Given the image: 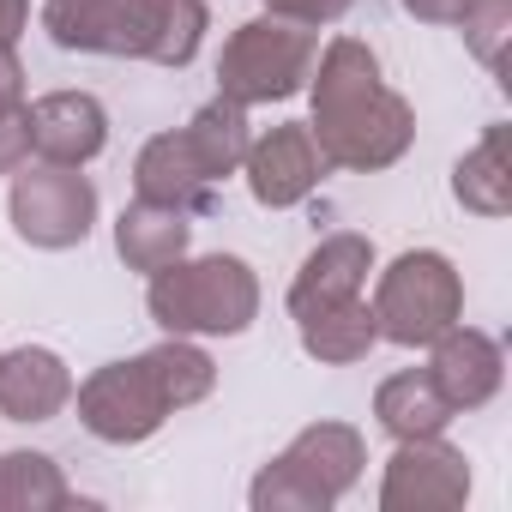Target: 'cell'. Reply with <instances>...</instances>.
<instances>
[{
    "instance_id": "obj_1",
    "label": "cell",
    "mask_w": 512,
    "mask_h": 512,
    "mask_svg": "<svg viewBox=\"0 0 512 512\" xmlns=\"http://www.w3.org/2000/svg\"><path fill=\"white\" fill-rule=\"evenodd\" d=\"M308 97H314L308 133H314L326 169L380 175L416 145V109H410V97H398L380 79V55L362 37H332L314 55Z\"/></svg>"
},
{
    "instance_id": "obj_2",
    "label": "cell",
    "mask_w": 512,
    "mask_h": 512,
    "mask_svg": "<svg viewBox=\"0 0 512 512\" xmlns=\"http://www.w3.org/2000/svg\"><path fill=\"white\" fill-rule=\"evenodd\" d=\"M253 145V127H247V109L229 103V97H211L187 127L175 133H157L139 145L133 157V199H157V205H175V211H211L217 187L229 175H241V157Z\"/></svg>"
},
{
    "instance_id": "obj_3",
    "label": "cell",
    "mask_w": 512,
    "mask_h": 512,
    "mask_svg": "<svg viewBox=\"0 0 512 512\" xmlns=\"http://www.w3.org/2000/svg\"><path fill=\"white\" fill-rule=\"evenodd\" d=\"M145 308L169 338H241L260 320V278L241 253H181L175 266L151 272Z\"/></svg>"
},
{
    "instance_id": "obj_4",
    "label": "cell",
    "mask_w": 512,
    "mask_h": 512,
    "mask_svg": "<svg viewBox=\"0 0 512 512\" xmlns=\"http://www.w3.org/2000/svg\"><path fill=\"white\" fill-rule=\"evenodd\" d=\"M368 470V446L350 422H308L247 482L253 512H332Z\"/></svg>"
},
{
    "instance_id": "obj_5",
    "label": "cell",
    "mask_w": 512,
    "mask_h": 512,
    "mask_svg": "<svg viewBox=\"0 0 512 512\" xmlns=\"http://www.w3.org/2000/svg\"><path fill=\"white\" fill-rule=\"evenodd\" d=\"M320 55V31L290 25V19H247L229 31L223 55H217V97L241 103V109H260V103H284L296 91H308Z\"/></svg>"
},
{
    "instance_id": "obj_6",
    "label": "cell",
    "mask_w": 512,
    "mask_h": 512,
    "mask_svg": "<svg viewBox=\"0 0 512 512\" xmlns=\"http://www.w3.org/2000/svg\"><path fill=\"white\" fill-rule=\"evenodd\" d=\"M374 326H380V344H398V350H428L446 326L464 320V278L446 253L434 247H410L380 272L374 284Z\"/></svg>"
},
{
    "instance_id": "obj_7",
    "label": "cell",
    "mask_w": 512,
    "mask_h": 512,
    "mask_svg": "<svg viewBox=\"0 0 512 512\" xmlns=\"http://www.w3.org/2000/svg\"><path fill=\"white\" fill-rule=\"evenodd\" d=\"M7 217L13 235L25 247L43 253H67L97 229V187L91 175L67 169V163H19L13 169V193H7Z\"/></svg>"
},
{
    "instance_id": "obj_8",
    "label": "cell",
    "mask_w": 512,
    "mask_h": 512,
    "mask_svg": "<svg viewBox=\"0 0 512 512\" xmlns=\"http://www.w3.org/2000/svg\"><path fill=\"white\" fill-rule=\"evenodd\" d=\"M169 19V0H49L43 31L67 55H115L151 61Z\"/></svg>"
},
{
    "instance_id": "obj_9",
    "label": "cell",
    "mask_w": 512,
    "mask_h": 512,
    "mask_svg": "<svg viewBox=\"0 0 512 512\" xmlns=\"http://www.w3.org/2000/svg\"><path fill=\"white\" fill-rule=\"evenodd\" d=\"M73 404H79V428L91 440H103V446H139L175 416L163 386H157V374L145 368V356L103 362L91 380L73 386Z\"/></svg>"
},
{
    "instance_id": "obj_10",
    "label": "cell",
    "mask_w": 512,
    "mask_h": 512,
    "mask_svg": "<svg viewBox=\"0 0 512 512\" xmlns=\"http://www.w3.org/2000/svg\"><path fill=\"white\" fill-rule=\"evenodd\" d=\"M470 500V458L446 434L398 440L380 476V512H458Z\"/></svg>"
},
{
    "instance_id": "obj_11",
    "label": "cell",
    "mask_w": 512,
    "mask_h": 512,
    "mask_svg": "<svg viewBox=\"0 0 512 512\" xmlns=\"http://www.w3.org/2000/svg\"><path fill=\"white\" fill-rule=\"evenodd\" d=\"M241 175H247V193L253 205L266 211H296L302 199H314V187L326 181V157L308 133V121H284L272 133H260L241 157Z\"/></svg>"
},
{
    "instance_id": "obj_12",
    "label": "cell",
    "mask_w": 512,
    "mask_h": 512,
    "mask_svg": "<svg viewBox=\"0 0 512 512\" xmlns=\"http://www.w3.org/2000/svg\"><path fill=\"white\" fill-rule=\"evenodd\" d=\"M31 109V151L43 163H67V169H85L91 157H103L109 145V109L91 97V91H49Z\"/></svg>"
},
{
    "instance_id": "obj_13",
    "label": "cell",
    "mask_w": 512,
    "mask_h": 512,
    "mask_svg": "<svg viewBox=\"0 0 512 512\" xmlns=\"http://www.w3.org/2000/svg\"><path fill=\"white\" fill-rule=\"evenodd\" d=\"M434 362H428V374H434V386L446 392V404L452 410H482L494 392H500V380H506V350H500V338H488V332H476V326H446L434 344Z\"/></svg>"
},
{
    "instance_id": "obj_14",
    "label": "cell",
    "mask_w": 512,
    "mask_h": 512,
    "mask_svg": "<svg viewBox=\"0 0 512 512\" xmlns=\"http://www.w3.org/2000/svg\"><path fill=\"white\" fill-rule=\"evenodd\" d=\"M368 272H374V241H368V235H356V229L326 235L308 260H302V272H296V284H290V296H284L290 320L362 296V290H368Z\"/></svg>"
},
{
    "instance_id": "obj_15",
    "label": "cell",
    "mask_w": 512,
    "mask_h": 512,
    "mask_svg": "<svg viewBox=\"0 0 512 512\" xmlns=\"http://www.w3.org/2000/svg\"><path fill=\"white\" fill-rule=\"evenodd\" d=\"M73 404V368L49 344L0 350V416L7 422H55Z\"/></svg>"
},
{
    "instance_id": "obj_16",
    "label": "cell",
    "mask_w": 512,
    "mask_h": 512,
    "mask_svg": "<svg viewBox=\"0 0 512 512\" xmlns=\"http://www.w3.org/2000/svg\"><path fill=\"white\" fill-rule=\"evenodd\" d=\"M193 247V217L175 211V205H157V199H133L121 217H115V253L127 272H163L175 266L181 253Z\"/></svg>"
},
{
    "instance_id": "obj_17",
    "label": "cell",
    "mask_w": 512,
    "mask_h": 512,
    "mask_svg": "<svg viewBox=\"0 0 512 512\" xmlns=\"http://www.w3.org/2000/svg\"><path fill=\"white\" fill-rule=\"evenodd\" d=\"M458 410L446 404V392L434 386L428 368H404V374H386L380 392H374V422L392 434V440H422V434H446Z\"/></svg>"
},
{
    "instance_id": "obj_18",
    "label": "cell",
    "mask_w": 512,
    "mask_h": 512,
    "mask_svg": "<svg viewBox=\"0 0 512 512\" xmlns=\"http://www.w3.org/2000/svg\"><path fill=\"white\" fill-rule=\"evenodd\" d=\"M296 332H302V350H308L314 362H326V368H350V362H362V356L380 344L374 308H368L362 296L302 314V320H296Z\"/></svg>"
},
{
    "instance_id": "obj_19",
    "label": "cell",
    "mask_w": 512,
    "mask_h": 512,
    "mask_svg": "<svg viewBox=\"0 0 512 512\" xmlns=\"http://www.w3.org/2000/svg\"><path fill=\"white\" fill-rule=\"evenodd\" d=\"M452 199L470 217H506L512 211V169H506V127H488L458 163H452Z\"/></svg>"
},
{
    "instance_id": "obj_20",
    "label": "cell",
    "mask_w": 512,
    "mask_h": 512,
    "mask_svg": "<svg viewBox=\"0 0 512 512\" xmlns=\"http://www.w3.org/2000/svg\"><path fill=\"white\" fill-rule=\"evenodd\" d=\"M73 506V488L49 452L13 446L0 452V512H61Z\"/></svg>"
},
{
    "instance_id": "obj_21",
    "label": "cell",
    "mask_w": 512,
    "mask_h": 512,
    "mask_svg": "<svg viewBox=\"0 0 512 512\" xmlns=\"http://www.w3.org/2000/svg\"><path fill=\"white\" fill-rule=\"evenodd\" d=\"M145 368L157 374L169 410H193V404H205L211 386H217V362L205 356L199 338H169V332H163V344L145 350Z\"/></svg>"
},
{
    "instance_id": "obj_22",
    "label": "cell",
    "mask_w": 512,
    "mask_h": 512,
    "mask_svg": "<svg viewBox=\"0 0 512 512\" xmlns=\"http://www.w3.org/2000/svg\"><path fill=\"white\" fill-rule=\"evenodd\" d=\"M458 31H464V49H470L482 67H500L506 37H512V0H476V7L458 19Z\"/></svg>"
},
{
    "instance_id": "obj_23",
    "label": "cell",
    "mask_w": 512,
    "mask_h": 512,
    "mask_svg": "<svg viewBox=\"0 0 512 512\" xmlns=\"http://www.w3.org/2000/svg\"><path fill=\"white\" fill-rule=\"evenodd\" d=\"M19 163H31V109L7 103L0 109V175H13Z\"/></svg>"
},
{
    "instance_id": "obj_24",
    "label": "cell",
    "mask_w": 512,
    "mask_h": 512,
    "mask_svg": "<svg viewBox=\"0 0 512 512\" xmlns=\"http://www.w3.org/2000/svg\"><path fill=\"white\" fill-rule=\"evenodd\" d=\"M260 7L272 13V19H290V25H308V31H320V25H338L356 0H260Z\"/></svg>"
},
{
    "instance_id": "obj_25",
    "label": "cell",
    "mask_w": 512,
    "mask_h": 512,
    "mask_svg": "<svg viewBox=\"0 0 512 512\" xmlns=\"http://www.w3.org/2000/svg\"><path fill=\"white\" fill-rule=\"evenodd\" d=\"M398 7H404L416 25H458L476 0H398Z\"/></svg>"
},
{
    "instance_id": "obj_26",
    "label": "cell",
    "mask_w": 512,
    "mask_h": 512,
    "mask_svg": "<svg viewBox=\"0 0 512 512\" xmlns=\"http://www.w3.org/2000/svg\"><path fill=\"white\" fill-rule=\"evenodd\" d=\"M7 103H25V61H19V49H0V109Z\"/></svg>"
},
{
    "instance_id": "obj_27",
    "label": "cell",
    "mask_w": 512,
    "mask_h": 512,
    "mask_svg": "<svg viewBox=\"0 0 512 512\" xmlns=\"http://www.w3.org/2000/svg\"><path fill=\"white\" fill-rule=\"evenodd\" d=\"M25 25H31V0H0V49H19Z\"/></svg>"
}]
</instances>
